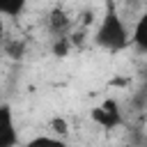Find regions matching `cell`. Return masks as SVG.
I'll use <instances>...</instances> for the list:
<instances>
[{"instance_id":"cell-1","label":"cell","mask_w":147,"mask_h":147,"mask_svg":"<svg viewBox=\"0 0 147 147\" xmlns=\"http://www.w3.org/2000/svg\"><path fill=\"white\" fill-rule=\"evenodd\" d=\"M94 41H96V46H101L103 51H110V53L124 51L131 44V37L124 28V21L117 14V7L113 2H108L106 14L101 16V23L94 32Z\"/></svg>"},{"instance_id":"cell-2","label":"cell","mask_w":147,"mask_h":147,"mask_svg":"<svg viewBox=\"0 0 147 147\" xmlns=\"http://www.w3.org/2000/svg\"><path fill=\"white\" fill-rule=\"evenodd\" d=\"M90 117L96 126L101 129H117L124 124V115H122V108L115 99H103L99 106H94L90 110Z\"/></svg>"},{"instance_id":"cell-3","label":"cell","mask_w":147,"mask_h":147,"mask_svg":"<svg viewBox=\"0 0 147 147\" xmlns=\"http://www.w3.org/2000/svg\"><path fill=\"white\" fill-rule=\"evenodd\" d=\"M18 142V133L14 129V113L11 106H0V147H14Z\"/></svg>"},{"instance_id":"cell-4","label":"cell","mask_w":147,"mask_h":147,"mask_svg":"<svg viewBox=\"0 0 147 147\" xmlns=\"http://www.w3.org/2000/svg\"><path fill=\"white\" fill-rule=\"evenodd\" d=\"M69 25H71V18L64 14V9L55 7V9H51V11H48V28H51V32H53L55 37L67 34Z\"/></svg>"},{"instance_id":"cell-5","label":"cell","mask_w":147,"mask_h":147,"mask_svg":"<svg viewBox=\"0 0 147 147\" xmlns=\"http://www.w3.org/2000/svg\"><path fill=\"white\" fill-rule=\"evenodd\" d=\"M131 44L138 46L142 53H147V7L145 11L140 14V18L136 21V28L131 32Z\"/></svg>"},{"instance_id":"cell-6","label":"cell","mask_w":147,"mask_h":147,"mask_svg":"<svg viewBox=\"0 0 147 147\" xmlns=\"http://www.w3.org/2000/svg\"><path fill=\"white\" fill-rule=\"evenodd\" d=\"M28 0H0V16H9V18H16L23 14Z\"/></svg>"},{"instance_id":"cell-7","label":"cell","mask_w":147,"mask_h":147,"mask_svg":"<svg viewBox=\"0 0 147 147\" xmlns=\"http://www.w3.org/2000/svg\"><path fill=\"white\" fill-rule=\"evenodd\" d=\"M69 44H71V39H69V37H64V34L55 37V44H53V53H55L57 57H64V55L69 53Z\"/></svg>"},{"instance_id":"cell-8","label":"cell","mask_w":147,"mask_h":147,"mask_svg":"<svg viewBox=\"0 0 147 147\" xmlns=\"http://www.w3.org/2000/svg\"><path fill=\"white\" fill-rule=\"evenodd\" d=\"M51 129H53L55 133H60V136H67V122H64L62 117H55V119H51Z\"/></svg>"},{"instance_id":"cell-9","label":"cell","mask_w":147,"mask_h":147,"mask_svg":"<svg viewBox=\"0 0 147 147\" xmlns=\"http://www.w3.org/2000/svg\"><path fill=\"white\" fill-rule=\"evenodd\" d=\"M7 53H9L11 57H21V55H23V41H14V44H9V46H7Z\"/></svg>"},{"instance_id":"cell-10","label":"cell","mask_w":147,"mask_h":147,"mask_svg":"<svg viewBox=\"0 0 147 147\" xmlns=\"http://www.w3.org/2000/svg\"><path fill=\"white\" fill-rule=\"evenodd\" d=\"M5 46V23H2V18H0V48Z\"/></svg>"}]
</instances>
